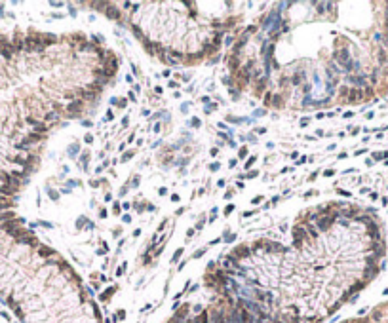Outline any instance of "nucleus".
I'll return each instance as SVG.
<instances>
[{
  "label": "nucleus",
  "mask_w": 388,
  "mask_h": 323,
  "mask_svg": "<svg viewBox=\"0 0 388 323\" xmlns=\"http://www.w3.org/2000/svg\"><path fill=\"white\" fill-rule=\"evenodd\" d=\"M127 99H130V101H135V99H137V95H135L134 91H130V94H127Z\"/></svg>",
  "instance_id": "2f4dec72"
},
{
  "label": "nucleus",
  "mask_w": 388,
  "mask_h": 323,
  "mask_svg": "<svg viewBox=\"0 0 388 323\" xmlns=\"http://www.w3.org/2000/svg\"><path fill=\"white\" fill-rule=\"evenodd\" d=\"M303 78H305V73H297V74H293V78H291V80H293V86H299V84H301Z\"/></svg>",
  "instance_id": "f8f14e48"
},
{
  "label": "nucleus",
  "mask_w": 388,
  "mask_h": 323,
  "mask_svg": "<svg viewBox=\"0 0 388 323\" xmlns=\"http://www.w3.org/2000/svg\"><path fill=\"white\" fill-rule=\"evenodd\" d=\"M174 310L175 314L166 323H267L265 317L244 308L234 295H215L209 306L175 303Z\"/></svg>",
  "instance_id": "f257e3e1"
},
{
  "label": "nucleus",
  "mask_w": 388,
  "mask_h": 323,
  "mask_svg": "<svg viewBox=\"0 0 388 323\" xmlns=\"http://www.w3.org/2000/svg\"><path fill=\"white\" fill-rule=\"evenodd\" d=\"M321 118H326L324 112H316V120H321Z\"/></svg>",
  "instance_id": "58836bf2"
},
{
  "label": "nucleus",
  "mask_w": 388,
  "mask_h": 323,
  "mask_svg": "<svg viewBox=\"0 0 388 323\" xmlns=\"http://www.w3.org/2000/svg\"><path fill=\"white\" fill-rule=\"evenodd\" d=\"M194 234V228H188V232H187V236H188V240H190V236Z\"/></svg>",
  "instance_id": "09e8293b"
},
{
  "label": "nucleus",
  "mask_w": 388,
  "mask_h": 323,
  "mask_svg": "<svg viewBox=\"0 0 388 323\" xmlns=\"http://www.w3.org/2000/svg\"><path fill=\"white\" fill-rule=\"evenodd\" d=\"M219 168H221V166H219L217 161H213V164H209V171H217Z\"/></svg>",
  "instance_id": "393cba45"
},
{
  "label": "nucleus",
  "mask_w": 388,
  "mask_h": 323,
  "mask_svg": "<svg viewBox=\"0 0 388 323\" xmlns=\"http://www.w3.org/2000/svg\"><path fill=\"white\" fill-rule=\"evenodd\" d=\"M246 156H248V148L242 147L240 150H238V158H246Z\"/></svg>",
  "instance_id": "6ab92c4d"
},
{
  "label": "nucleus",
  "mask_w": 388,
  "mask_h": 323,
  "mask_svg": "<svg viewBox=\"0 0 388 323\" xmlns=\"http://www.w3.org/2000/svg\"><path fill=\"white\" fill-rule=\"evenodd\" d=\"M76 152H78V145H73V147L69 148V154H71V156H74Z\"/></svg>",
  "instance_id": "5701e85b"
},
{
  "label": "nucleus",
  "mask_w": 388,
  "mask_h": 323,
  "mask_svg": "<svg viewBox=\"0 0 388 323\" xmlns=\"http://www.w3.org/2000/svg\"><path fill=\"white\" fill-rule=\"evenodd\" d=\"M310 236H308L307 228L303 224H295L293 226V247L295 249H303L305 243H310Z\"/></svg>",
  "instance_id": "7ed1b4c3"
},
{
  "label": "nucleus",
  "mask_w": 388,
  "mask_h": 323,
  "mask_svg": "<svg viewBox=\"0 0 388 323\" xmlns=\"http://www.w3.org/2000/svg\"><path fill=\"white\" fill-rule=\"evenodd\" d=\"M223 240H225V242H227V243L234 242V240H236V234H228V236H225V238H223Z\"/></svg>",
  "instance_id": "aec40b11"
},
{
  "label": "nucleus",
  "mask_w": 388,
  "mask_h": 323,
  "mask_svg": "<svg viewBox=\"0 0 388 323\" xmlns=\"http://www.w3.org/2000/svg\"><path fill=\"white\" fill-rule=\"evenodd\" d=\"M169 88H179V84H177V82H169Z\"/></svg>",
  "instance_id": "37998d69"
},
{
  "label": "nucleus",
  "mask_w": 388,
  "mask_h": 323,
  "mask_svg": "<svg viewBox=\"0 0 388 323\" xmlns=\"http://www.w3.org/2000/svg\"><path fill=\"white\" fill-rule=\"evenodd\" d=\"M236 164H238V160H230L228 161V168H236Z\"/></svg>",
  "instance_id": "e433bc0d"
},
{
  "label": "nucleus",
  "mask_w": 388,
  "mask_h": 323,
  "mask_svg": "<svg viewBox=\"0 0 388 323\" xmlns=\"http://www.w3.org/2000/svg\"><path fill=\"white\" fill-rule=\"evenodd\" d=\"M124 268H126V263L122 264L120 268H116V276H122V274H124Z\"/></svg>",
  "instance_id": "c85d7f7f"
},
{
  "label": "nucleus",
  "mask_w": 388,
  "mask_h": 323,
  "mask_svg": "<svg viewBox=\"0 0 388 323\" xmlns=\"http://www.w3.org/2000/svg\"><path fill=\"white\" fill-rule=\"evenodd\" d=\"M143 48H145V50H147L150 55H156V48H158V42H153V40H147V38H145V40H143Z\"/></svg>",
  "instance_id": "9d476101"
},
{
  "label": "nucleus",
  "mask_w": 388,
  "mask_h": 323,
  "mask_svg": "<svg viewBox=\"0 0 388 323\" xmlns=\"http://www.w3.org/2000/svg\"><path fill=\"white\" fill-rule=\"evenodd\" d=\"M255 161H257V156H249L248 158V161H246V169H249L251 166H253Z\"/></svg>",
  "instance_id": "dca6fc26"
},
{
  "label": "nucleus",
  "mask_w": 388,
  "mask_h": 323,
  "mask_svg": "<svg viewBox=\"0 0 388 323\" xmlns=\"http://www.w3.org/2000/svg\"><path fill=\"white\" fill-rule=\"evenodd\" d=\"M263 114H265V110H263V108H257V110H255V112H253L255 118H261Z\"/></svg>",
  "instance_id": "a878e982"
},
{
  "label": "nucleus",
  "mask_w": 388,
  "mask_h": 323,
  "mask_svg": "<svg viewBox=\"0 0 388 323\" xmlns=\"http://www.w3.org/2000/svg\"><path fill=\"white\" fill-rule=\"evenodd\" d=\"M82 110H84V101H71V103L67 105V114H69V118H78Z\"/></svg>",
  "instance_id": "0eeeda50"
},
{
  "label": "nucleus",
  "mask_w": 388,
  "mask_h": 323,
  "mask_svg": "<svg viewBox=\"0 0 388 323\" xmlns=\"http://www.w3.org/2000/svg\"><path fill=\"white\" fill-rule=\"evenodd\" d=\"M204 253H206V249H200V251H196V253H194V255H192V259H200V257L204 255Z\"/></svg>",
  "instance_id": "cd10ccee"
},
{
  "label": "nucleus",
  "mask_w": 388,
  "mask_h": 323,
  "mask_svg": "<svg viewBox=\"0 0 388 323\" xmlns=\"http://www.w3.org/2000/svg\"><path fill=\"white\" fill-rule=\"evenodd\" d=\"M257 175H259V171L255 169V171H249V173H246V175H240V179H255Z\"/></svg>",
  "instance_id": "4468645a"
},
{
  "label": "nucleus",
  "mask_w": 388,
  "mask_h": 323,
  "mask_svg": "<svg viewBox=\"0 0 388 323\" xmlns=\"http://www.w3.org/2000/svg\"><path fill=\"white\" fill-rule=\"evenodd\" d=\"M190 126H194V128H200L202 122L198 120V118H192V120H190Z\"/></svg>",
  "instance_id": "4be33fe9"
},
{
  "label": "nucleus",
  "mask_w": 388,
  "mask_h": 323,
  "mask_svg": "<svg viewBox=\"0 0 388 323\" xmlns=\"http://www.w3.org/2000/svg\"><path fill=\"white\" fill-rule=\"evenodd\" d=\"M240 55H230L227 59V67H228V71H232V73H236L238 68H240V59H238Z\"/></svg>",
  "instance_id": "1a4fd4ad"
},
{
  "label": "nucleus",
  "mask_w": 388,
  "mask_h": 323,
  "mask_svg": "<svg viewBox=\"0 0 388 323\" xmlns=\"http://www.w3.org/2000/svg\"><path fill=\"white\" fill-rule=\"evenodd\" d=\"M255 131H257V133H259V135L267 133V129H265V128H257V129H255Z\"/></svg>",
  "instance_id": "ea45409f"
},
{
  "label": "nucleus",
  "mask_w": 388,
  "mask_h": 323,
  "mask_svg": "<svg viewBox=\"0 0 388 323\" xmlns=\"http://www.w3.org/2000/svg\"><path fill=\"white\" fill-rule=\"evenodd\" d=\"M52 6H54V8H61L63 4H61V2H52Z\"/></svg>",
  "instance_id": "de8ad7c7"
},
{
  "label": "nucleus",
  "mask_w": 388,
  "mask_h": 323,
  "mask_svg": "<svg viewBox=\"0 0 388 323\" xmlns=\"http://www.w3.org/2000/svg\"><path fill=\"white\" fill-rule=\"evenodd\" d=\"M234 207H236V205H232V203H228L227 209H225V215H230V213L234 211Z\"/></svg>",
  "instance_id": "412c9836"
},
{
  "label": "nucleus",
  "mask_w": 388,
  "mask_h": 323,
  "mask_svg": "<svg viewBox=\"0 0 388 323\" xmlns=\"http://www.w3.org/2000/svg\"><path fill=\"white\" fill-rule=\"evenodd\" d=\"M288 247L274 240H265V253H286Z\"/></svg>",
  "instance_id": "39448f33"
},
{
  "label": "nucleus",
  "mask_w": 388,
  "mask_h": 323,
  "mask_svg": "<svg viewBox=\"0 0 388 323\" xmlns=\"http://www.w3.org/2000/svg\"><path fill=\"white\" fill-rule=\"evenodd\" d=\"M251 253H253V251H251V245H248V243H242V245H236L234 249L230 251V257H232L234 261L240 263V261H244V259H249Z\"/></svg>",
  "instance_id": "20e7f679"
},
{
  "label": "nucleus",
  "mask_w": 388,
  "mask_h": 323,
  "mask_svg": "<svg viewBox=\"0 0 388 323\" xmlns=\"http://www.w3.org/2000/svg\"><path fill=\"white\" fill-rule=\"evenodd\" d=\"M65 97H67V99H73V97H74V91H67V94H65Z\"/></svg>",
  "instance_id": "79ce46f5"
},
{
  "label": "nucleus",
  "mask_w": 388,
  "mask_h": 323,
  "mask_svg": "<svg viewBox=\"0 0 388 323\" xmlns=\"http://www.w3.org/2000/svg\"><path fill=\"white\" fill-rule=\"evenodd\" d=\"M116 105H118V108H126L127 107V101H126V99H118V103H116Z\"/></svg>",
  "instance_id": "b1692460"
},
{
  "label": "nucleus",
  "mask_w": 388,
  "mask_h": 323,
  "mask_svg": "<svg viewBox=\"0 0 388 323\" xmlns=\"http://www.w3.org/2000/svg\"><path fill=\"white\" fill-rule=\"evenodd\" d=\"M158 194H160V196H166V194H167V189H166V187H162V189L158 190Z\"/></svg>",
  "instance_id": "c9c22d12"
},
{
  "label": "nucleus",
  "mask_w": 388,
  "mask_h": 323,
  "mask_svg": "<svg viewBox=\"0 0 388 323\" xmlns=\"http://www.w3.org/2000/svg\"><path fill=\"white\" fill-rule=\"evenodd\" d=\"M113 118H114V116H113V110H109V112H107V120H113Z\"/></svg>",
  "instance_id": "49530a36"
},
{
  "label": "nucleus",
  "mask_w": 388,
  "mask_h": 323,
  "mask_svg": "<svg viewBox=\"0 0 388 323\" xmlns=\"http://www.w3.org/2000/svg\"><path fill=\"white\" fill-rule=\"evenodd\" d=\"M130 158H134V150H127V152H124V156H122V161H127Z\"/></svg>",
  "instance_id": "a211bd4d"
},
{
  "label": "nucleus",
  "mask_w": 388,
  "mask_h": 323,
  "mask_svg": "<svg viewBox=\"0 0 388 323\" xmlns=\"http://www.w3.org/2000/svg\"><path fill=\"white\" fill-rule=\"evenodd\" d=\"M130 29H132V33H134L135 36H137V38H139V40H145V33H143V31H141V27H139V25H135V23H132V27H130Z\"/></svg>",
  "instance_id": "9b49d317"
},
{
  "label": "nucleus",
  "mask_w": 388,
  "mask_h": 323,
  "mask_svg": "<svg viewBox=\"0 0 388 323\" xmlns=\"http://www.w3.org/2000/svg\"><path fill=\"white\" fill-rule=\"evenodd\" d=\"M223 42H225V44H227V46H230V44H232V42H234V38H232V36H225V40H223Z\"/></svg>",
  "instance_id": "c756f323"
},
{
  "label": "nucleus",
  "mask_w": 388,
  "mask_h": 323,
  "mask_svg": "<svg viewBox=\"0 0 388 323\" xmlns=\"http://www.w3.org/2000/svg\"><path fill=\"white\" fill-rule=\"evenodd\" d=\"M209 154H211V156H217V154H219V150H217V148H211V150H209Z\"/></svg>",
  "instance_id": "a19ab883"
},
{
  "label": "nucleus",
  "mask_w": 388,
  "mask_h": 323,
  "mask_svg": "<svg viewBox=\"0 0 388 323\" xmlns=\"http://www.w3.org/2000/svg\"><path fill=\"white\" fill-rule=\"evenodd\" d=\"M84 141H86V143H88V145H90V143H94V135H90V133H86V135H84Z\"/></svg>",
  "instance_id": "bb28decb"
},
{
  "label": "nucleus",
  "mask_w": 388,
  "mask_h": 323,
  "mask_svg": "<svg viewBox=\"0 0 388 323\" xmlns=\"http://www.w3.org/2000/svg\"><path fill=\"white\" fill-rule=\"evenodd\" d=\"M132 187H139V177H135L134 181H132Z\"/></svg>",
  "instance_id": "4c0bfd02"
},
{
  "label": "nucleus",
  "mask_w": 388,
  "mask_h": 323,
  "mask_svg": "<svg viewBox=\"0 0 388 323\" xmlns=\"http://www.w3.org/2000/svg\"><path fill=\"white\" fill-rule=\"evenodd\" d=\"M120 209H122V205L118 202L113 203V213H114V215H120Z\"/></svg>",
  "instance_id": "f3484780"
},
{
  "label": "nucleus",
  "mask_w": 388,
  "mask_h": 323,
  "mask_svg": "<svg viewBox=\"0 0 388 323\" xmlns=\"http://www.w3.org/2000/svg\"><path fill=\"white\" fill-rule=\"evenodd\" d=\"M308 124H310V118H303V120H301L303 128H305V126H308Z\"/></svg>",
  "instance_id": "72a5a7b5"
},
{
  "label": "nucleus",
  "mask_w": 388,
  "mask_h": 323,
  "mask_svg": "<svg viewBox=\"0 0 388 323\" xmlns=\"http://www.w3.org/2000/svg\"><path fill=\"white\" fill-rule=\"evenodd\" d=\"M324 175H326V177H333L335 175V169H328V171H324Z\"/></svg>",
  "instance_id": "7c9ffc66"
},
{
  "label": "nucleus",
  "mask_w": 388,
  "mask_h": 323,
  "mask_svg": "<svg viewBox=\"0 0 388 323\" xmlns=\"http://www.w3.org/2000/svg\"><path fill=\"white\" fill-rule=\"evenodd\" d=\"M55 255H57V253H55L54 247H50V245H46V243H40V247L36 249V257L42 259V261H50V259Z\"/></svg>",
  "instance_id": "423d86ee"
},
{
  "label": "nucleus",
  "mask_w": 388,
  "mask_h": 323,
  "mask_svg": "<svg viewBox=\"0 0 388 323\" xmlns=\"http://www.w3.org/2000/svg\"><path fill=\"white\" fill-rule=\"evenodd\" d=\"M103 14L107 15L109 19H113V21H122V12L118 10L116 6H113V4H109L107 2V6H105V10H103Z\"/></svg>",
  "instance_id": "6e6552de"
},
{
  "label": "nucleus",
  "mask_w": 388,
  "mask_h": 323,
  "mask_svg": "<svg viewBox=\"0 0 388 323\" xmlns=\"http://www.w3.org/2000/svg\"><path fill=\"white\" fill-rule=\"evenodd\" d=\"M200 101H202V103H206V105H208V103H209V101H211V99H209V97H202Z\"/></svg>",
  "instance_id": "a18cd8bd"
},
{
  "label": "nucleus",
  "mask_w": 388,
  "mask_h": 323,
  "mask_svg": "<svg viewBox=\"0 0 388 323\" xmlns=\"http://www.w3.org/2000/svg\"><path fill=\"white\" fill-rule=\"evenodd\" d=\"M318 175H320V171H314V173H312V175L308 177V181H314V179H316V177H318Z\"/></svg>",
  "instance_id": "f704fd0d"
},
{
  "label": "nucleus",
  "mask_w": 388,
  "mask_h": 323,
  "mask_svg": "<svg viewBox=\"0 0 388 323\" xmlns=\"http://www.w3.org/2000/svg\"><path fill=\"white\" fill-rule=\"evenodd\" d=\"M183 253H185V249H183V247H179V249L175 251V255H174V259H171V263H177V261H179V257L183 255Z\"/></svg>",
  "instance_id": "2eb2a0df"
},
{
  "label": "nucleus",
  "mask_w": 388,
  "mask_h": 323,
  "mask_svg": "<svg viewBox=\"0 0 388 323\" xmlns=\"http://www.w3.org/2000/svg\"><path fill=\"white\" fill-rule=\"evenodd\" d=\"M307 160H308L307 156H301V158H299V161H297V164H305V161H307Z\"/></svg>",
  "instance_id": "c03bdc74"
},
{
  "label": "nucleus",
  "mask_w": 388,
  "mask_h": 323,
  "mask_svg": "<svg viewBox=\"0 0 388 323\" xmlns=\"http://www.w3.org/2000/svg\"><path fill=\"white\" fill-rule=\"evenodd\" d=\"M263 202V196H257V198H253V200H251V203H253V205H255V203H261Z\"/></svg>",
  "instance_id": "473e14b6"
},
{
  "label": "nucleus",
  "mask_w": 388,
  "mask_h": 323,
  "mask_svg": "<svg viewBox=\"0 0 388 323\" xmlns=\"http://www.w3.org/2000/svg\"><path fill=\"white\" fill-rule=\"evenodd\" d=\"M341 323H388V303H381L369 310H361L356 317Z\"/></svg>",
  "instance_id": "f03ea898"
},
{
  "label": "nucleus",
  "mask_w": 388,
  "mask_h": 323,
  "mask_svg": "<svg viewBox=\"0 0 388 323\" xmlns=\"http://www.w3.org/2000/svg\"><path fill=\"white\" fill-rule=\"evenodd\" d=\"M114 291H116V287H109V289L105 291V293H101V301H109V296L113 295Z\"/></svg>",
  "instance_id": "ddd939ff"
}]
</instances>
